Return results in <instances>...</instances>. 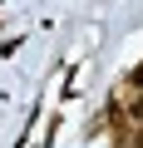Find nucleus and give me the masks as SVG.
<instances>
[{"instance_id": "f257e3e1", "label": "nucleus", "mask_w": 143, "mask_h": 148, "mask_svg": "<svg viewBox=\"0 0 143 148\" xmlns=\"http://www.w3.org/2000/svg\"><path fill=\"white\" fill-rule=\"evenodd\" d=\"M128 119H133V128L143 123V94H133V99H128Z\"/></svg>"}]
</instances>
